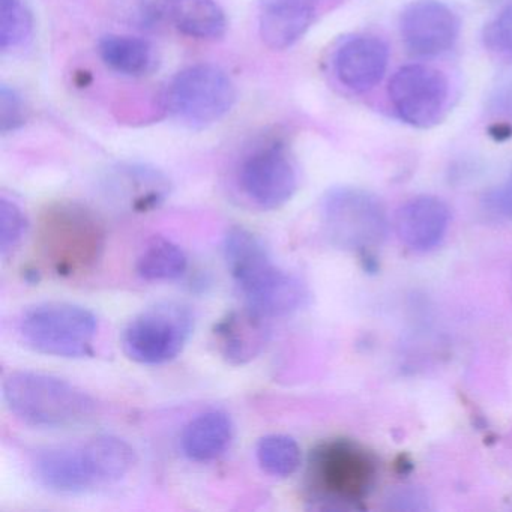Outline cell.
Masks as SVG:
<instances>
[{
    "label": "cell",
    "instance_id": "cell-1",
    "mask_svg": "<svg viewBox=\"0 0 512 512\" xmlns=\"http://www.w3.org/2000/svg\"><path fill=\"white\" fill-rule=\"evenodd\" d=\"M227 269L241 290L245 307L274 319L296 313L307 304L308 290L301 278L278 268L259 236L244 227H232L224 236Z\"/></svg>",
    "mask_w": 512,
    "mask_h": 512
},
{
    "label": "cell",
    "instance_id": "cell-2",
    "mask_svg": "<svg viewBox=\"0 0 512 512\" xmlns=\"http://www.w3.org/2000/svg\"><path fill=\"white\" fill-rule=\"evenodd\" d=\"M8 409L35 428H68L91 421L97 401L73 383L37 371H14L4 382Z\"/></svg>",
    "mask_w": 512,
    "mask_h": 512
},
{
    "label": "cell",
    "instance_id": "cell-3",
    "mask_svg": "<svg viewBox=\"0 0 512 512\" xmlns=\"http://www.w3.org/2000/svg\"><path fill=\"white\" fill-rule=\"evenodd\" d=\"M314 511H359L373 490L377 466L373 455L350 440H332L314 449L310 458Z\"/></svg>",
    "mask_w": 512,
    "mask_h": 512
},
{
    "label": "cell",
    "instance_id": "cell-4",
    "mask_svg": "<svg viewBox=\"0 0 512 512\" xmlns=\"http://www.w3.org/2000/svg\"><path fill=\"white\" fill-rule=\"evenodd\" d=\"M98 319L88 308L70 302H44L22 314L19 334L26 346L56 358L94 355Z\"/></svg>",
    "mask_w": 512,
    "mask_h": 512
},
{
    "label": "cell",
    "instance_id": "cell-5",
    "mask_svg": "<svg viewBox=\"0 0 512 512\" xmlns=\"http://www.w3.org/2000/svg\"><path fill=\"white\" fill-rule=\"evenodd\" d=\"M322 224L334 247L368 254L389 235V218L379 197L353 187L329 190L322 200Z\"/></svg>",
    "mask_w": 512,
    "mask_h": 512
},
{
    "label": "cell",
    "instance_id": "cell-6",
    "mask_svg": "<svg viewBox=\"0 0 512 512\" xmlns=\"http://www.w3.org/2000/svg\"><path fill=\"white\" fill-rule=\"evenodd\" d=\"M193 331L194 314L188 305L161 302L125 326L122 349L137 364H166L181 355Z\"/></svg>",
    "mask_w": 512,
    "mask_h": 512
},
{
    "label": "cell",
    "instance_id": "cell-7",
    "mask_svg": "<svg viewBox=\"0 0 512 512\" xmlns=\"http://www.w3.org/2000/svg\"><path fill=\"white\" fill-rule=\"evenodd\" d=\"M236 101V89L226 71L197 64L176 74L166 92L167 109L190 127L203 128L223 119Z\"/></svg>",
    "mask_w": 512,
    "mask_h": 512
},
{
    "label": "cell",
    "instance_id": "cell-8",
    "mask_svg": "<svg viewBox=\"0 0 512 512\" xmlns=\"http://www.w3.org/2000/svg\"><path fill=\"white\" fill-rule=\"evenodd\" d=\"M97 218L77 205H61L47 212L41 229L44 253L59 272H73L94 263L103 248Z\"/></svg>",
    "mask_w": 512,
    "mask_h": 512
},
{
    "label": "cell",
    "instance_id": "cell-9",
    "mask_svg": "<svg viewBox=\"0 0 512 512\" xmlns=\"http://www.w3.org/2000/svg\"><path fill=\"white\" fill-rule=\"evenodd\" d=\"M389 100L401 121L415 128H431L442 121L449 100L445 74L427 65H407L392 76Z\"/></svg>",
    "mask_w": 512,
    "mask_h": 512
},
{
    "label": "cell",
    "instance_id": "cell-10",
    "mask_svg": "<svg viewBox=\"0 0 512 512\" xmlns=\"http://www.w3.org/2000/svg\"><path fill=\"white\" fill-rule=\"evenodd\" d=\"M244 193L263 209H278L298 190V173L283 146L259 149L241 167Z\"/></svg>",
    "mask_w": 512,
    "mask_h": 512
},
{
    "label": "cell",
    "instance_id": "cell-11",
    "mask_svg": "<svg viewBox=\"0 0 512 512\" xmlns=\"http://www.w3.org/2000/svg\"><path fill=\"white\" fill-rule=\"evenodd\" d=\"M400 34L412 55L436 58L457 43L460 19L439 0H416L401 14Z\"/></svg>",
    "mask_w": 512,
    "mask_h": 512
},
{
    "label": "cell",
    "instance_id": "cell-12",
    "mask_svg": "<svg viewBox=\"0 0 512 512\" xmlns=\"http://www.w3.org/2000/svg\"><path fill=\"white\" fill-rule=\"evenodd\" d=\"M389 52L379 38L353 37L338 47L334 70L338 80L353 92L376 88L388 68Z\"/></svg>",
    "mask_w": 512,
    "mask_h": 512
},
{
    "label": "cell",
    "instance_id": "cell-13",
    "mask_svg": "<svg viewBox=\"0 0 512 512\" xmlns=\"http://www.w3.org/2000/svg\"><path fill=\"white\" fill-rule=\"evenodd\" d=\"M451 212L443 200L419 196L409 200L395 215V232L400 241L413 251H430L445 238Z\"/></svg>",
    "mask_w": 512,
    "mask_h": 512
},
{
    "label": "cell",
    "instance_id": "cell-14",
    "mask_svg": "<svg viewBox=\"0 0 512 512\" xmlns=\"http://www.w3.org/2000/svg\"><path fill=\"white\" fill-rule=\"evenodd\" d=\"M34 475L47 490L80 494L97 488L82 446H52L35 455Z\"/></svg>",
    "mask_w": 512,
    "mask_h": 512
},
{
    "label": "cell",
    "instance_id": "cell-15",
    "mask_svg": "<svg viewBox=\"0 0 512 512\" xmlns=\"http://www.w3.org/2000/svg\"><path fill=\"white\" fill-rule=\"evenodd\" d=\"M269 319L250 308L232 311L215 326L218 352L232 365H244L265 350L271 337Z\"/></svg>",
    "mask_w": 512,
    "mask_h": 512
},
{
    "label": "cell",
    "instance_id": "cell-16",
    "mask_svg": "<svg viewBox=\"0 0 512 512\" xmlns=\"http://www.w3.org/2000/svg\"><path fill=\"white\" fill-rule=\"evenodd\" d=\"M314 19L311 0H259V31L272 50L298 43Z\"/></svg>",
    "mask_w": 512,
    "mask_h": 512
},
{
    "label": "cell",
    "instance_id": "cell-17",
    "mask_svg": "<svg viewBox=\"0 0 512 512\" xmlns=\"http://www.w3.org/2000/svg\"><path fill=\"white\" fill-rule=\"evenodd\" d=\"M233 440V422L220 410L202 413L184 428L181 446L191 461L208 463L226 454Z\"/></svg>",
    "mask_w": 512,
    "mask_h": 512
},
{
    "label": "cell",
    "instance_id": "cell-18",
    "mask_svg": "<svg viewBox=\"0 0 512 512\" xmlns=\"http://www.w3.org/2000/svg\"><path fill=\"white\" fill-rule=\"evenodd\" d=\"M82 449L98 487L121 481L137 461L133 446L121 437H94Z\"/></svg>",
    "mask_w": 512,
    "mask_h": 512
},
{
    "label": "cell",
    "instance_id": "cell-19",
    "mask_svg": "<svg viewBox=\"0 0 512 512\" xmlns=\"http://www.w3.org/2000/svg\"><path fill=\"white\" fill-rule=\"evenodd\" d=\"M98 52L107 67L124 76H146L157 65L154 47L142 38L107 35L98 44Z\"/></svg>",
    "mask_w": 512,
    "mask_h": 512
},
{
    "label": "cell",
    "instance_id": "cell-20",
    "mask_svg": "<svg viewBox=\"0 0 512 512\" xmlns=\"http://www.w3.org/2000/svg\"><path fill=\"white\" fill-rule=\"evenodd\" d=\"M172 16L188 37L218 40L226 34V16L215 0H176Z\"/></svg>",
    "mask_w": 512,
    "mask_h": 512
},
{
    "label": "cell",
    "instance_id": "cell-21",
    "mask_svg": "<svg viewBox=\"0 0 512 512\" xmlns=\"http://www.w3.org/2000/svg\"><path fill=\"white\" fill-rule=\"evenodd\" d=\"M187 268L184 250L166 239L152 242L137 260V274L146 281L178 280Z\"/></svg>",
    "mask_w": 512,
    "mask_h": 512
},
{
    "label": "cell",
    "instance_id": "cell-22",
    "mask_svg": "<svg viewBox=\"0 0 512 512\" xmlns=\"http://www.w3.org/2000/svg\"><path fill=\"white\" fill-rule=\"evenodd\" d=\"M121 181L125 182V194L128 202L137 211H148L166 199L169 184L157 170L143 166H131L122 169Z\"/></svg>",
    "mask_w": 512,
    "mask_h": 512
},
{
    "label": "cell",
    "instance_id": "cell-23",
    "mask_svg": "<svg viewBox=\"0 0 512 512\" xmlns=\"http://www.w3.org/2000/svg\"><path fill=\"white\" fill-rule=\"evenodd\" d=\"M256 457L269 475L289 478L301 466L302 454L298 442L286 434H269L257 442Z\"/></svg>",
    "mask_w": 512,
    "mask_h": 512
},
{
    "label": "cell",
    "instance_id": "cell-24",
    "mask_svg": "<svg viewBox=\"0 0 512 512\" xmlns=\"http://www.w3.org/2000/svg\"><path fill=\"white\" fill-rule=\"evenodd\" d=\"M34 19L23 0H0V49L22 46L32 35Z\"/></svg>",
    "mask_w": 512,
    "mask_h": 512
},
{
    "label": "cell",
    "instance_id": "cell-25",
    "mask_svg": "<svg viewBox=\"0 0 512 512\" xmlns=\"http://www.w3.org/2000/svg\"><path fill=\"white\" fill-rule=\"evenodd\" d=\"M29 221L16 202L0 199V254L7 257L13 253L28 233Z\"/></svg>",
    "mask_w": 512,
    "mask_h": 512
},
{
    "label": "cell",
    "instance_id": "cell-26",
    "mask_svg": "<svg viewBox=\"0 0 512 512\" xmlns=\"http://www.w3.org/2000/svg\"><path fill=\"white\" fill-rule=\"evenodd\" d=\"M484 43L493 52L512 55V2L485 26Z\"/></svg>",
    "mask_w": 512,
    "mask_h": 512
},
{
    "label": "cell",
    "instance_id": "cell-27",
    "mask_svg": "<svg viewBox=\"0 0 512 512\" xmlns=\"http://www.w3.org/2000/svg\"><path fill=\"white\" fill-rule=\"evenodd\" d=\"M26 121L22 97L8 86L0 88V131L7 134L19 130Z\"/></svg>",
    "mask_w": 512,
    "mask_h": 512
},
{
    "label": "cell",
    "instance_id": "cell-28",
    "mask_svg": "<svg viewBox=\"0 0 512 512\" xmlns=\"http://www.w3.org/2000/svg\"><path fill=\"white\" fill-rule=\"evenodd\" d=\"M386 508L394 511H425L428 509V497L418 488L401 487L389 493Z\"/></svg>",
    "mask_w": 512,
    "mask_h": 512
},
{
    "label": "cell",
    "instance_id": "cell-29",
    "mask_svg": "<svg viewBox=\"0 0 512 512\" xmlns=\"http://www.w3.org/2000/svg\"><path fill=\"white\" fill-rule=\"evenodd\" d=\"M487 208L500 217L512 220V170L508 179L485 196Z\"/></svg>",
    "mask_w": 512,
    "mask_h": 512
},
{
    "label": "cell",
    "instance_id": "cell-30",
    "mask_svg": "<svg viewBox=\"0 0 512 512\" xmlns=\"http://www.w3.org/2000/svg\"><path fill=\"white\" fill-rule=\"evenodd\" d=\"M176 0H137L140 17L146 25H158L173 14Z\"/></svg>",
    "mask_w": 512,
    "mask_h": 512
},
{
    "label": "cell",
    "instance_id": "cell-31",
    "mask_svg": "<svg viewBox=\"0 0 512 512\" xmlns=\"http://www.w3.org/2000/svg\"><path fill=\"white\" fill-rule=\"evenodd\" d=\"M494 107L503 115L512 118V80L497 89L493 98Z\"/></svg>",
    "mask_w": 512,
    "mask_h": 512
}]
</instances>
